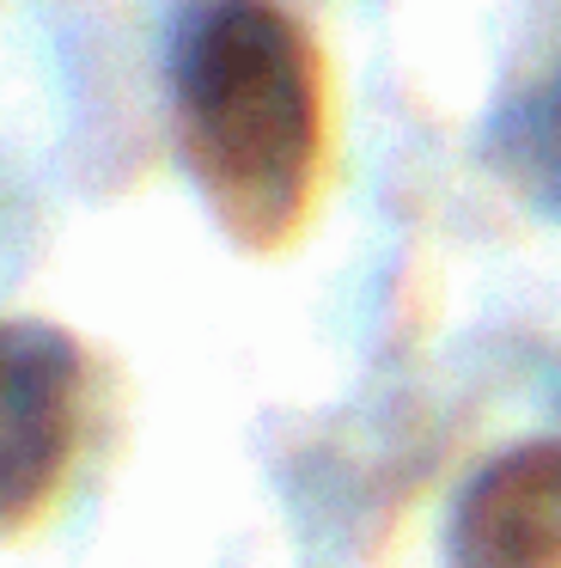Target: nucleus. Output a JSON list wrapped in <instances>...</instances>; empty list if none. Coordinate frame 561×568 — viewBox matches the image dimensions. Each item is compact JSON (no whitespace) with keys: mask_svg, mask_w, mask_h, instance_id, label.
I'll return each mask as SVG.
<instances>
[{"mask_svg":"<svg viewBox=\"0 0 561 568\" xmlns=\"http://www.w3.org/2000/svg\"><path fill=\"white\" fill-rule=\"evenodd\" d=\"M171 123L195 190L238 245L299 233L324 160V80L275 0H190L165 43Z\"/></svg>","mask_w":561,"mask_h":568,"instance_id":"nucleus-1","label":"nucleus"},{"mask_svg":"<svg viewBox=\"0 0 561 568\" xmlns=\"http://www.w3.org/2000/svg\"><path fill=\"white\" fill-rule=\"evenodd\" d=\"M80 440V355L49 324H7V531L55 501Z\"/></svg>","mask_w":561,"mask_h":568,"instance_id":"nucleus-2","label":"nucleus"},{"mask_svg":"<svg viewBox=\"0 0 561 568\" xmlns=\"http://www.w3.org/2000/svg\"><path fill=\"white\" fill-rule=\"evenodd\" d=\"M451 568H561V440L494 458L451 514Z\"/></svg>","mask_w":561,"mask_h":568,"instance_id":"nucleus-3","label":"nucleus"},{"mask_svg":"<svg viewBox=\"0 0 561 568\" xmlns=\"http://www.w3.org/2000/svg\"><path fill=\"white\" fill-rule=\"evenodd\" d=\"M488 160L531 209L561 221V55L494 111Z\"/></svg>","mask_w":561,"mask_h":568,"instance_id":"nucleus-4","label":"nucleus"}]
</instances>
